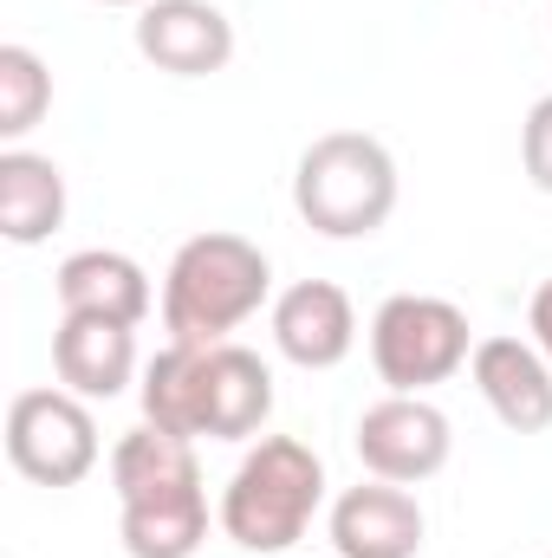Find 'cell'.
I'll use <instances>...</instances> for the list:
<instances>
[{
  "mask_svg": "<svg viewBox=\"0 0 552 558\" xmlns=\"http://www.w3.org/2000/svg\"><path fill=\"white\" fill-rule=\"evenodd\" d=\"M52 371L85 403L124 397L131 377H137V325L92 318V312H65L59 331H52Z\"/></svg>",
  "mask_w": 552,
  "mask_h": 558,
  "instance_id": "10",
  "label": "cell"
},
{
  "mask_svg": "<svg viewBox=\"0 0 552 558\" xmlns=\"http://www.w3.org/2000/svg\"><path fill=\"white\" fill-rule=\"evenodd\" d=\"M274 416V371L248 351V344H215L208 351V441H248Z\"/></svg>",
  "mask_w": 552,
  "mask_h": 558,
  "instance_id": "13",
  "label": "cell"
},
{
  "mask_svg": "<svg viewBox=\"0 0 552 558\" xmlns=\"http://www.w3.org/2000/svg\"><path fill=\"white\" fill-rule=\"evenodd\" d=\"M527 325H533V344L547 351V364H552V279H540V292L527 305Z\"/></svg>",
  "mask_w": 552,
  "mask_h": 558,
  "instance_id": "20",
  "label": "cell"
},
{
  "mask_svg": "<svg viewBox=\"0 0 552 558\" xmlns=\"http://www.w3.org/2000/svg\"><path fill=\"white\" fill-rule=\"evenodd\" d=\"M137 52L169 78H208L235 59V20L208 0H149L137 13Z\"/></svg>",
  "mask_w": 552,
  "mask_h": 558,
  "instance_id": "7",
  "label": "cell"
},
{
  "mask_svg": "<svg viewBox=\"0 0 552 558\" xmlns=\"http://www.w3.org/2000/svg\"><path fill=\"white\" fill-rule=\"evenodd\" d=\"M59 305L65 312H92V318H118V325H143L156 292H149V274H143L131 254L118 247H85L72 260H59Z\"/></svg>",
  "mask_w": 552,
  "mask_h": 558,
  "instance_id": "12",
  "label": "cell"
},
{
  "mask_svg": "<svg viewBox=\"0 0 552 558\" xmlns=\"http://www.w3.org/2000/svg\"><path fill=\"white\" fill-rule=\"evenodd\" d=\"M202 539H208V487L202 481L124 500V553L131 558H195Z\"/></svg>",
  "mask_w": 552,
  "mask_h": 558,
  "instance_id": "15",
  "label": "cell"
},
{
  "mask_svg": "<svg viewBox=\"0 0 552 558\" xmlns=\"http://www.w3.org/2000/svg\"><path fill=\"white\" fill-rule=\"evenodd\" d=\"M325 500V461L292 441V435H261L235 481L221 487V533L241 553H292Z\"/></svg>",
  "mask_w": 552,
  "mask_h": 558,
  "instance_id": "3",
  "label": "cell"
},
{
  "mask_svg": "<svg viewBox=\"0 0 552 558\" xmlns=\"http://www.w3.org/2000/svg\"><path fill=\"white\" fill-rule=\"evenodd\" d=\"M182 481H202L195 468V441L143 422L131 428L118 448H111V487H118V507L124 500H143V494H163V487H182Z\"/></svg>",
  "mask_w": 552,
  "mask_h": 558,
  "instance_id": "17",
  "label": "cell"
},
{
  "mask_svg": "<svg viewBox=\"0 0 552 558\" xmlns=\"http://www.w3.org/2000/svg\"><path fill=\"white\" fill-rule=\"evenodd\" d=\"M98 422L72 390H20L7 403V461L33 487H79L98 468Z\"/></svg>",
  "mask_w": 552,
  "mask_h": 558,
  "instance_id": "5",
  "label": "cell"
},
{
  "mask_svg": "<svg viewBox=\"0 0 552 558\" xmlns=\"http://www.w3.org/2000/svg\"><path fill=\"white\" fill-rule=\"evenodd\" d=\"M65 221V175L52 156L33 149H0V234L13 247H39Z\"/></svg>",
  "mask_w": 552,
  "mask_h": 558,
  "instance_id": "14",
  "label": "cell"
},
{
  "mask_svg": "<svg viewBox=\"0 0 552 558\" xmlns=\"http://www.w3.org/2000/svg\"><path fill=\"white\" fill-rule=\"evenodd\" d=\"M208 351L215 344H163L143 364V422L202 441V416H208Z\"/></svg>",
  "mask_w": 552,
  "mask_h": 558,
  "instance_id": "16",
  "label": "cell"
},
{
  "mask_svg": "<svg viewBox=\"0 0 552 558\" xmlns=\"http://www.w3.org/2000/svg\"><path fill=\"white\" fill-rule=\"evenodd\" d=\"M274 344L286 364L299 371H332L351 357L358 344V312H351V292L332 286V279H299L274 299Z\"/></svg>",
  "mask_w": 552,
  "mask_h": 558,
  "instance_id": "8",
  "label": "cell"
},
{
  "mask_svg": "<svg viewBox=\"0 0 552 558\" xmlns=\"http://www.w3.org/2000/svg\"><path fill=\"white\" fill-rule=\"evenodd\" d=\"M52 105V72L33 46H0V137L20 143Z\"/></svg>",
  "mask_w": 552,
  "mask_h": 558,
  "instance_id": "18",
  "label": "cell"
},
{
  "mask_svg": "<svg viewBox=\"0 0 552 558\" xmlns=\"http://www.w3.org/2000/svg\"><path fill=\"white\" fill-rule=\"evenodd\" d=\"M468 357H475V338H468V312L455 299L397 292L371 318V364L397 397H422V390L448 384Z\"/></svg>",
  "mask_w": 552,
  "mask_h": 558,
  "instance_id": "4",
  "label": "cell"
},
{
  "mask_svg": "<svg viewBox=\"0 0 552 558\" xmlns=\"http://www.w3.org/2000/svg\"><path fill=\"white\" fill-rule=\"evenodd\" d=\"M468 371H475L481 403L501 416V428H514V435L552 428V364L540 344H527V338H481Z\"/></svg>",
  "mask_w": 552,
  "mask_h": 558,
  "instance_id": "11",
  "label": "cell"
},
{
  "mask_svg": "<svg viewBox=\"0 0 552 558\" xmlns=\"http://www.w3.org/2000/svg\"><path fill=\"white\" fill-rule=\"evenodd\" d=\"M448 448H455V428L448 416L429 403V397H384L358 416V461L371 481H397V487H416L429 474L448 468Z\"/></svg>",
  "mask_w": 552,
  "mask_h": 558,
  "instance_id": "6",
  "label": "cell"
},
{
  "mask_svg": "<svg viewBox=\"0 0 552 558\" xmlns=\"http://www.w3.org/2000/svg\"><path fill=\"white\" fill-rule=\"evenodd\" d=\"M422 507L397 481H358L332 500V546L338 558H416L422 553Z\"/></svg>",
  "mask_w": 552,
  "mask_h": 558,
  "instance_id": "9",
  "label": "cell"
},
{
  "mask_svg": "<svg viewBox=\"0 0 552 558\" xmlns=\"http://www.w3.org/2000/svg\"><path fill=\"white\" fill-rule=\"evenodd\" d=\"M292 208L325 241H371L397 215V156L364 131H325L292 169Z\"/></svg>",
  "mask_w": 552,
  "mask_h": 558,
  "instance_id": "2",
  "label": "cell"
},
{
  "mask_svg": "<svg viewBox=\"0 0 552 558\" xmlns=\"http://www.w3.org/2000/svg\"><path fill=\"white\" fill-rule=\"evenodd\" d=\"M98 7H149V0H98Z\"/></svg>",
  "mask_w": 552,
  "mask_h": 558,
  "instance_id": "21",
  "label": "cell"
},
{
  "mask_svg": "<svg viewBox=\"0 0 552 558\" xmlns=\"http://www.w3.org/2000/svg\"><path fill=\"white\" fill-rule=\"evenodd\" d=\"M274 292V267L241 234H195L163 274V331L169 344H228Z\"/></svg>",
  "mask_w": 552,
  "mask_h": 558,
  "instance_id": "1",
  "label": "cell"
},
{
  "mask_svg": "<svg viewBox=\"0 0 552 558\" xmlns=\"http://www.w3.org/2000/svg\"><path fill=\"white\" fill-rule=\"evenodd\" d=\"M520 162H527V182L552 195V92L527 111V124H520Z\"/></svg>",
  "mask_w": 552,
  "mask_h": 558,
  "instance_id": "19",
  "label": "cell"
}]
</instances>
